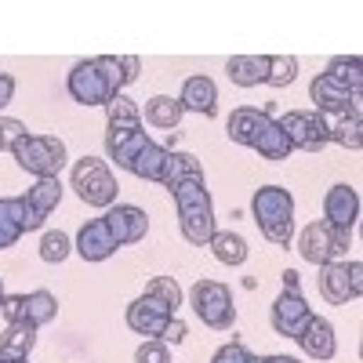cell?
<instances>
[{
    "instance_id": "6da1fadb",
    "label": "cell",
    "mask_w": 363,
    "mask_h": 363,
    "mask_svg": "<svg viewBox=\"0 0 363 363\" xmlns=\"http://www.w3.org/2000/svg\"><path fill=\"white\" fill-rule=\"evenodd\" d=\"M174 196L178 207V225L182 236L196 247H207L211 236H215V207H211V193H207V178H186V182H174L167 189Z\"/></svg>"
},
{
    "instance_id": "7a4b0ae2",
    "label": "cell",
    "mask_w": 363,
    "mask_h": 363,
    "mask_svg": "<svg viewBox=\"0 0 363 363\" xmlns=\"http://www.w3.org/2000/svg\"><path fill=\"white\" fill-rule=\"evenodd\" d=\"M251 215H255V222H258L265 240H272L277 247H291V236H294V200H291L287 189H280V186L255 189Z\"/></svg>"
},
{
    "instance_id": "3957f363",
    "label": "cell",
    "mask_w": 363,
    "mask_h": 363,
    "mask_svg": "<svg viewBox=\"0 0 363 363\" xmlns=\"http://www.w3.org/2000/svg\"><path fill=\"white\" fill-rule=\"evenodd\" d=\"M15 160L22 171L37 174V178H58V171L66 167V142L51 138V135H22L15 142Z\"/></svg>"
},
{
    "instance_id": "277c9868",
    "label": "cell",
    "mask_w": 363,
    "mask_h": 363,
    "mask_svg": "<svg viewBox=\"0 0 363 363\" xmlns=\"http://www.w3.org/2000/svg\"><path fill=\"white\" fill-rule=\"evenodd\" d=\"M73 189H77V196L87 203V207H113L116 203V193H120V186H116V178H113V171H109V164L106 160H99V157H80L77 164H73Z\"/></svg>"
},
{
    "instance_id": "5b68a950",
    "label": "cell",
    "mask_w": 363,
    "mask_h": 363,
    "mask_svg": "<svg viewBox=\"0 0 363 363\" xmlns=\"http://www.w3.org/2000/svg\"><path fill=\"white\" fill-rule=\"evenodd\" d=\"M66 87H69L73 102H80V106H109L120 95L106 73V66H102V58H84V62H77L66 77Z\"/></svg>"
},
{
    "instance_id": "8992f818",
    "label": "cell",
    "mask_w": 363,
    "mask_h": 363,
    "mask_svg": "<svg viewBox=\"0 0 363 363\" xmlns=\"http://www.w3.org/2000/svg\"><path fill=\"white\" fill-rule=\"evenodd\" d=\"M189 306L193 313L211 327V330H229L236 323V306H233V291L218 280H196L189 291Z\"/></svg>"
},
{
    "instance_id": "52a82bcc",
    "label": "cell",
    "mask_w": 363,
    "mask_h": 363,
    "mask_svg": "<svg viewBox=\"0 0 363 363\" xmlns=\"http://www.w3.org/2000/svg\"><path fill=\"white\" fill-rule=\"evenodd\" d=\"M352 244V233H342V229H330L323 218L320 222H309L298 236V255L306 258L309 265H327V262H338Z\"/></svg>"
},
{
    "instance_id": "ba28073f",
    "label": "cell",
    "mask_w": 363,
    "mask_h": 363,
    "mask_svg": "<svg viewBox=\"0 0 363 363\" xmlns=\"http://www.w3.org/2000/svg\"><path fill=\"white\" fill-rule=\"evenodd\" d=\"M320 294L330 301V306H349L363 294V262H327L320 265V277H316Z\"/></svg>"
},
{
    "instance_id": "9c48e42d",
    "label": "cell",
    "mask_w": 363,
    "mask_h": 363,
    "mask_svg": "<svg viewBox=\"0 0 363 363\" xmlns=\"http://www.w3.org/2000/svg\"><path fill=\"white\" fill-rule=\"evenodd\" d=\"M280 131L287 135L291 149H306V153H320V149L330 142V128H327V116L316 109H291L280 120Z\"/></svg>"
},
{
    "instance_id": "30bf717a",
    "label": "cell",
    "mask_w": 363,
    "mask_h": 363,
    "mask_svg": "<svg viewBox=\"0 0 363 363\" xmlns=\"http://www.w3.org/2000/svg\"><path fill=\"white\" fill-rule=\"evenodd\" d=\"M142 131V109L135 99L128 95H116L109 106H106V153L113 157L124 142H131L135 135Z\"/></svg>"
},
{
    "instance_id": "8fae6325",
    "label": "cell",
    "mask_w": 363,
    "mask_h": 363,
    "mask_svg": "<svg viewBox=\"0 0 363 363\" xmlns=\"http://www.w3.org/2000/svg\"><path fill=\"white\" fill-rule=\"evenodd\" d=\"M316 313H313V306L306 298H301V291H284L277 301H272V330H277L280 338H301V330L309 327V320H313Z\"/></svg>"
},
{
    "instance_id": "7c38bea8",
    "label": "cell",
    "mask_w": 363,
    "mask_h": 363,
    "mask_svg": "<svg viewBox=\"0 0 363 363\" xmlns=\"http://www.w3.org/2000/svg\"><path fill=\"white\" fill-rule=\"evenodd\" d=\"M171 320H174V309L167 306V301L153 298V294H142L128 306V327L135 330V335H145V338H164Z\"/></svg>"
},
{
    "instance_id": "4fadbf2b",
    "label": "cell",
    "mask_w": 363,
    "mask_h": 363,
    "mask_svg": "<svg viewBox=\"0 0 363 363\" xmlns=\"http://www.w3.org/2000/svg\"><path fill=\"white\" fill-rule=\"evenodd\" d=\"M102 218H106V225H109V233H113V240L120 247L138 244V240H145V233H149V215L135 203H113Z\"/></svg>"
},
{
    "instance_id": "5bb4252c",
    "label": "cell",
    "mask_w": 363,
    "mask_h": 363,
    "mask_svg": "<svg viewBox=\"0 0 363 363\" xmlns=\"http://www.w3.org/2000/svg\"><path fill=\"white\" fill-rule=\"evenodd\" d=\"M309 95H313V102H316V113H323V116H335V113H345V109H352V113H363V95H352L349 87H342L338 80H330L327 73H320L313 84H309Z\"/></svg>"
},
{
    "instance_id": "9a60e30c",
    "label": "cell",
    "mask_w": 363,
    "mask_h": 363,
    "mask_svg": "<svg viewBox=\"0 0 363 363\" xmlns=\"http://www.w3.org/2000/svg\"><path fill=\"white\" fill-rule=\"evenodd\" d=\"M359 218V193L352 186H345V182H338V186H330L327 196H323V222L330 229H342V233H352Z\"/></svg>"
},
{
    "instance_id": "2e32d148",
    "label": "cell",
    "mask_w": 363,
    "mask_h": 363,
    "mask_svg": "<svg viewBox=\"0 0 363 363\" xmlns=\"http://www.w3.org/2000/svg\"><path fill=\"white\" fill-rule=\"evenodd\" d=\"M77 255L84 258V262H106V258H113L116 255V240H113V233H109V225H106V218H95V222H87L80 233H77Z\"/></svg>"
},
{
    "instance_id": "e0dca14e",
    "label": "cell",
    "mask_w": 363,
    "mask_h": 363,
    "mask_svg": "<svg viewBox=\"0 0 363 363\" xmlns=\"http://www.w3.org/2000/svg\"><path fill=\"white\" fill-rule=\"evenodd\" d=\"M182 109L186 113H200V116H215L218 113V87L211 77H189L182 84V95H178Z\"/></svg>"
},
{
    "instance_id": "ac0fdd59",
    "label": "cell",
    "mask_w": 363,
    "mask_h": 363,
    "mask_svg": "<svg viewBox=\"0 0 363 363\" xmlns=\"http://www.w3.org/2000/svg\"><path fill=\"white\" fill-rule=\"evenodd\" d=\"M269 116H272V106H265V109H255V106H240V109H233L229 120H225V135H229V142L251 149L255 135L262 131V124H265Z\"/></svg>"
},
{
    "instance_id": "d6986e66",
    "label": "cell",
    "mask_w": 363,
    "mask_h": 363,
    "mask_svg": "<svg viewBox=\"0 0 363 363\" xmlns=\"http://www.w3.org/2000/svg\"><path fill=\"white\" fill-rule=\"evenodd\" d=\"M298 345L306 349V356H313V359H335V352H338V338H335V327H330V320L313 316L309 327L301 330Z\"/></svg>"
},
{
    "instance_id": "ffe728a7",
    "label": "cell",
    "mask_w": 363,
    "mask_h": 363,
    "mask_svg": "<svg viewBox=\"0 0 363 363\" xmlns=\"http://www.w3.org/2000/svg\"><path fill=\"white\" fill-rule=\"evenodd\" d=\"M225 73L236 87H258L269 77V55H233L225 62Z\"/></svg>"
},
{
    "instance_id": "44dd1931",
    "label": "cell",
    "mask_w": 363,
    "mask_h": 363,
    "mask_svg": "<svg viewBox=\"0 0 363 363\" xmlns=\"http://www.w3.org/2000/svg\"><path fill=\"white\" fill-rule=\"evenodd\" d=\"M327 128H330V142L359 153V145H363V113H352V109L335 113V120L327 116Z\"/></svg>"
},
{
    "instance_id": "7402d4cb",
    "label": "cell",
    "mask_w": 363,
    "mask_h": 363,
    "mask_svg": "<svg viewBox=\"0 0 363 363\" xmlns=\"http://www.w3.org/2000/svg\"><path fill=\"white\" fill-rule=\"evenodd\" d=\"M167 153H171L167 145H160V142L149 138V142L142 145V153L135 157V164H131L128 171H131V174H138V178H145V182H164V164H167Z\"/></svg>"
},
{
    "instance_id": "603a6c76",
    "label": "cell",
    "mask_w": 363,
    "mask_h": 363,
    "mask_svg": "<svg viewBox=\"0 0 363 363\" xmlns=\"http://www.w3.org/2000/svg\"><path fill=\"white\" fill-rule=\"evenodd\" d=\"M251 149H255V153H262L265 160H287V157H291V142H287V135L280 131V124H277L272 116L265 120L262 131L255 135Z\"/></svg>"
},
{
    "instance_id": "cb8c5ba5",
    "label": "cell",
    "mask_w": 363,
    "mask_h": 363,
    "mask_svg": "<svg viewBox=\"0 0 363 363\" xmlns=\"http://www.w3.org/2000/svg\"><path fill=\"white\" fill-rule=\"evenodd\" d=\"M26 203H29V211L44 222L51 211L62 203V182L58 178H37V186L26 193Z\"/></svg>"
},
{
    "instance_id": "d4e9b609",
    "label": "cell",
    "mask_w": 363,
    "mask_h": 363,
    "mask_svg": "<svg viewBox=\"0 0 363 363\" xmlns=\"http://www.w3.org/2000/svg\"><path fill=\"white\" fill-rule=\"evenodd\" d=\"M323 73L330 80H338L342 87H349L352 95H363V58L359 55H338V58H330Z\"/></svg>"
},
{
    "instance_id": "484cf974",
    "label": "cell",
    "mask_w": 363,
    "mask_h": 363,
    "mask_svg": "<svg viewBox=\"0 0 363 363\" xmlns=\"http://www.w3.org/2000/svg\"><path fill=\"white\" fill-rule=\"evenodd\" d=\"M37 345V327L29 320H18V323H8L4 335H0V352H11V356H26L33 352Z\"/></svg>"
},
{
    "instance_id": "4316f807",
    "label": "cell",
    "mask_w": 363,
    "mask_h": 363,
    "mask_svg": "<svg viewBox=\"0 0 363 363\" xmlns=\"http://www.w3.org/2000/svg\"><path fill=\"white\" fill-rule=\"evenodd\" d=\"M211 255H215L222 265H244L247 262V240L244 236H240V233H215V236H211Z\"/></svg>"
},
{
    "instance_id": "83f0119b",
    "label": "cell",
    "mask_w": 363,
    "mask_h": 363,
    "mask_svg": "<svg viewBox=\"0 0 363 363\" xmlns=\"http://www.w3.org/2000/svg\"><path fill=\"white\" fill-rule=\"evenodd\" d=\"M186 178H203V164H200V157H193V153H167V164H164V182L160 186H174V182H186Z\"/></svg>"
},
{
    "instance_id": "f1b7e54d",
    "label": "cell",
    "mask_w": 363,
    "mask_h": 363,
    "mask_svg": "<svg viewBox=\"0 0 363 363\" xmlns=\"http://www.w3.org/2000/svg\"><path fill=\"white\" fill-rule=\"evenodd\" d=\"M182 102L178 99H171V95H157V99H149L145 102V120L153 128H164V131H171V128H178V120H182Z\"/></svg>"
},
{
    "instance_id": "f546056e",
    "label": "cell",
    "mask_w": 363,
    "mask_h": 363,
    "mask_svg": "<svg viewBox=\"0 0 363 363\" xmlns=\"http://www.w3.org/2000/svg\"><path fill=\"white\" fill-rule=\"evenodd\" d=\"M58 316V298L51 291H33V294H26V320L33 323L37 330L44 323H51Z\"/></svg>"
},
{
    "instance_id": "4dcf8cb0",
    "label": "cell",
    "mask_w": 363,
    "mask_h": 363,
    "mask_svg": "<svg viewBox=\"0 0 363 363\" xmlns=\"http://www.w3.org/2000/svg\"><path fill=\"white\" fill-rule=\"evenodd\" d=\"M0 218H8V222H15L22 233H33V229H40L44 222L29 211V203H26V196H0Z\"/></svg>"
},
{
    "instance_id": "1f68e13d",
    "label": "cell",
    "mask_w": 363,
    "mask_h": 363,
    "mask_svg": "<svg viewBox=\"0 0 363 363\" xmlns=\"http://www.w3.org/2000/svg\"><path fill=\"white\" fill-rule=\"evenodd\" d=\"M298 77V58L294 55H269V87H291Z\"/></svg>"
},
{
    "instance_id": "d6a6232c",
    "label": "cell",
    "mask_w": 363,
    "mask_h": 363,
    "mask_svg": "<svg viewBox=\"0 0 363 363\" xmlns=\"http://www.w3.org/2000/svg\"><path fill=\"white\" fill-rule=\"evenodd\" d=\"M69 251H73V240H69L62 229H51V233H44V240H40V258H44L48 265L66 262V258H69Z\"/></svg>"
},
{
    "instance_id": "836d02e7",
    "label": "cell",
    "mask_w": 363,
    "mask_h": 363,
    "mask_svg": "<svg viewBox=\"0 0 363 363\" xmlns=\"http://www.w3.org/2000/svg\"><path fill=\"white\" fill-rule=\"evenodd\" d=\"M145 294H153V298L167 301L174 313H178V306H182V287H178L174 277H153V280L145 284Z\"/></svg>"
},
{
    "instance_id": "e575fe53",
    "label": "cell",
    "mask_w": 363,
    "mask_h": 363,
    "mask_svg": "<svg viewBox=\"0 0 363 363\" xmlns=\"http://www.w3.org/2000/svg\"><path fill=\"white\" fill-rule=\"evenodd\" d=\"M135 363H171V349L160 338H145L135 352Z\"/></svg>"
},
{
    "instance_id": "d590c367",
    "label": "cell",
    "mask_w": 363,
    "mask_h": 363,
    "mask_svg": "<svg viewBox=\"0 0 363 363\" xmlns=\"http://www.w3.org/2000/svg\"><path fill=\"white\" fill-rule=\"evenodd\" d=\"M26 135L22 128V120H11V116H0V153L4 149H15V142Z\"/></svg>"
},
{
    "instance_id": "8d00e7d4",
    "label": "cell",
    "mask_w": 363,
    "mask_h": 363,
    "mask_svg": "<svg viewBox=\"0 0 363 363\" xmlns=\"http://www.w3.org/2000/svg\"><path fill=\"white\" fill-rule=\"evenodd\" d=\"M211 363H251V352L244 349V342H229L211 356Z\"/></svg>"
},
{
    "instance_id": "74e56055",
    "label": "cell",
    "mask_w": 363,
    "mask_h": 363,
    "mask_svg": "<svg viewBox=\"0 0 363 363\" xmlns=\"http://www.w3.org/2000/svg\"><path fill=\"white\" fill-rule=\"evenodd\" d=\"M0 313L8 316V323L26 320V294H4V301H0Z\"/></svg>"
},
{
    "instance_id": "f35d334b",
    "label": "cell",
    "mask_w": 363,
    "mask_h": 363,
    "mask_svg": "<svg viewBox=\"0 0 363 363\" xmlns=\"http://www.w3.org/2000/svg\"><path fill=\"white\" fill-rule=\"evenodd\" d=\"M160 342H174V345H178V342H186V323L174 316V320L167 323V330H164V338H160Z\"/></svg>"
},
{
    "instance_id": "ab89813d",
    "label": "cell",
    "mask_w": 363,
    "mask_h": 363,
    "mask_svg": "<svg viewBox=\"0 0 363 363\" xmlns=\"http://www.w3.org/2000/svg\"><path fill=\"white\" fill-rule=\"evenodd\" d=\"M15 95V77L11 73H0V109H4Z\"/></svg>"
},
{
    "instance_id": "60d3db41",
    "label": "cell",
    "mask_w": 363,
    "mask_h": 363,
    "mask_svg": "<svg viewBox=\"0 0 363 363\" xmlns=\"http://www.w3.org/2000/svg\"><path fill=\"white\" fill-rule=\"evenodd\" d=\"M251 363H301L294 356H251Z\"/></svg>"
},
{
    "instance_id": "b9f144b4",
    "label": "cell",
    "mask_w": 363,
    "mask_h": 363,
    "mask_svg": "<svg viewBox=\"0 0 363 363\" xmlns=\"http://www.w3.org/2000/svg\"><path fill=\"white\" fill-rule=\"evenodd\" d=\"M284 291H298V272H294V269L284 272Z\"/></svg>"
},
{
    "instance_id": "7bdbcfd3",
    "label": "cell",
    "mask_w": 363,
    "mask_h": 363,
    "mask_svg": "<svg viewBox=\"0 0 363 363\" xmlns=\"http://www.w3.org/2000/svg\"><path fill=\"white\" fill-rule=\"evenodd\" d=\"M0 363H26V356H11V352H0Z\"/></svg>"
},
{
    "instance_id": "ee69618b",
    "label": "cell",
    "mask_w": 363,
    "mask_h": 363,
    "mask_svg": "<svg viewBox=\"0 0 363 363\" xmlns=\"http://www.w3.org/2000/svg\"><path fill=\"white\" fill-rule=\"evenodd\" d=\"M0 301H4V284H0Z\"/></svg>"
}]
</instances>
